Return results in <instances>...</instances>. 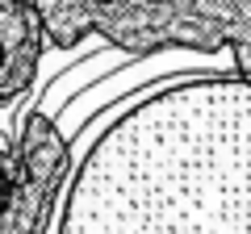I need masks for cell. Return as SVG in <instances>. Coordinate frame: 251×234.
<instances>
[{
    "label": "cell",
    "mask_w": 251,
    "mask_h": 234,
    "mask_svg": "<svg viewBox=\"0 0 251 234\" xmlns=\"http://www.w3.org/2000/svg\"><path fill=\"white\" fill-rule=\"evenodd\" d=\"M234 67V54H205V50H159V54H147L143 63H126L122 71H109L105 75V88H80L67 105H63V113L54 117L59 121V130L67 134V142H75V138L84 134V126H88L92 117H97V109H109L117 96H126V92L134 88H155V75H172V71H230Z\"/></svg>",
    "instance_id": "cell-2"
},
{
    "label": "cell",
    "mask_w": 251,
    "mask_h": 234,
    "mask_svg": "<svg viewBox=\"0 0 251 234\" xmlns=\"http://www.w3.org/2000/svg\"><path fill=\"white\" fill-rule=\"evenodd\" d=\"M54 230H251V75L159 80L88 142Z\"/></svg>",
    "instance_id": "cell-1"
}]
</instances>
